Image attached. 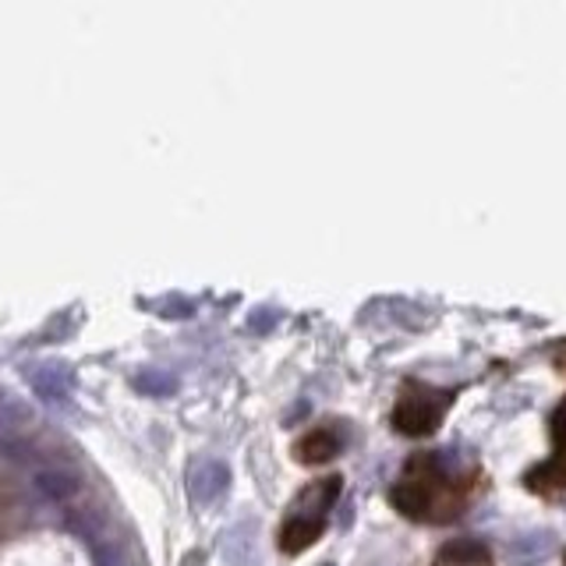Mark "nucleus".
<instances>
[{
  "mask_svg": "<svg viewBox=\"0 0 566 566\" xmlns=\"http://www.w3.org/2000/svg\"><path fill=\"white\" fill-rule=\"evenodd\" d=\"M340 453V435L333 429H312L302 443H297V461L305 464H319V461H329Z\"/></svg>",
  "mask_w": 566,
  "mask_h": 566,
  "instance_id": "nucleus-5",
  "label": "nucleus"
},
{
  "mask_svg": "<svg viewBox=\"0 0 566 566\" xmlns=\"http://www.w3.org/2000/svg\"><path fill=\"white\" fill-rule=\"evenodd\" d=\"M33 489L50 499V502H68L71 496H78V489H82V482H78V475H71V471L65 467H36L33 475Z\"/></svg>",
  "mask_w": 566,
  "mask_h": 566,
  "instance_id": "nucleus-3",
  "label": "nucleus"
},
{
  "mask_svg": "<svg viewBox=\"0 0 566 566\" xmlns=\"http://www.w3.org/2000/svg\"><path fill=\"white\" fill-rule=\"evenodd\" d=\"M25 383L36 389V397L50 404H68L71 397V372L60 361H33V365H25Z\"/></svg>",
  "mask_w": 566,
  "mask_h": 566,
  "instance_id": "nucleus-2",
  "label": "nucleus"
},
{
  "mask_svg": "<svg viewBox=\"0 0 566 566\" xmlns=\"http://www.w3.org/2000/svg\"><path fill=\"white\" fill-rule=\"evenodd\" d=\"M446 407H450L446 393H435L429 386H407L393 421H397V429L407 435H429L435 432V424L443 421Z\"/></svg>",
  "mask_w": 566,
  "mask_h": 566,
  "instance_id": "nucleus-1",
  "label": "nucleus"
},
{
  "mask_svg": "<svg viewBox=\"0 0 566 566\" xmlns=\"http://www.w3.org/2000/svg\"><path fill=\"white\" fill-rule=\"evenodd\" d=\"M563 415H566V411H563Z\"/></svg>",
  "mask_w": 566,
  "mask_h": 566,
  "instance_id": "nucleus-9",
  "label": "nucleus"
},
{
  "mask_svg": "<svg viewBox=\"0 0 566 566\" xmlns=\"http://www.w3.org/2000/svg\"><path fill=\"white\" fill-rule=\"evenodd\" d=\"M224 485H227V471H224V464H206L195 475V496L202 499V502H210V499H216L219 493H224Z\"/></svg>",
  "mask_w": 566,
  "mask_h": 566,
  "instance_id": "nucleus-7",
  "label": "nucleus"
},
{
  "mask_svg": "<svg viewBox=\"0 0 566 566\" xmlns=\"http://www.w3.org/2000/svg\"><path fill=\"white\" fill-rule=\"evenodd\" d=\"M457 559L461 566H489V548L482 542H453L443 548V563Z\"/></svg>",
  "mask_w": 566,
  "mask_h": 566,
  "instance_id": "nucleus-8",
  "label": "nucleus"
},
{
  "mask_svg": "<svg viewBox=\"0 0 566 566\" xmlns=\"http://www.w3.org/2000/svg\"><path fill=\"white\" fill-rule=\"evenodd\" d=\"M322 524L326 521H312V517H291L280 534V548L283 553H302V548H308L322 534Z\"/></svg>",
  "mask_w": 566,
  "mask_h": 566,
  "instance_id": "nucleus-6",
  "label": "nucleus"
},
{
  "mask_svg": "<svg viewBox=\"0 0 566 566\" xmlns=\"http://www.w3.org/2000/svg\"><path fill=\"white\" fill-rule=\"evenodd\" d=\"M33 421H36L33 407L22 404L19 397H11L8 389H0V439L25 435V429H29Z\"/></svg>",
  "mask_w": 566,
  "mask_h": 566,
  "instance_id": "nucleus-4",
  "label": "nucleus"
}]
</instances>
